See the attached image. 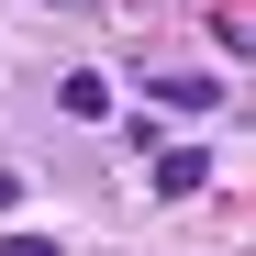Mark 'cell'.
I'll return each mask as SVG.
<instances>
[{"mask_svg":"<svg viewBox=\"0 0 256 256\" xmlns=\"http://www.w3.org/2000/svg\"><path fill=\"white\" fill-rule=\"evenodd\" d=\"M0 256H67L56 234H0Z\"/></svg>","mask_w":256,"mask_h":256,"instance_id":"7a4b0ae2","label":"cell"},{"mask_svg":"<svg viewBox=\"0 0 256 256\" xmlns=\"http://www.w3.org/2000/svg\"><path fill=\"white\" fill-rule=\"evenodd\" d=\"M12 200H22V178H12V167H0V212H12Z\"/></svg>","mask_w":256,"mask_h":256,"instance_id":"3957f363","label":"cell"},{"mask_svg":"<svg viewBox=\"0 0 256 256\" xmlns=\"http://www.w3.org/2000/svg\"><path fill=\"white\" fill-rule=\"evenodd\" d=\"M145 90H156V100H178V112H200V100H212V78H200V67H156Z\"/></svg>","mask_w":256,"mask_h":256,"instance_id":"6da1fadb","label":"cell"}]
</instances>
